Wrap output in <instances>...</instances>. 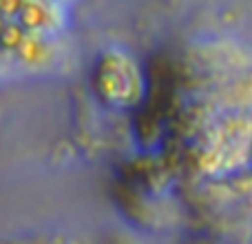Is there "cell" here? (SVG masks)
Segmentation results:
<instances>
[{
    "instance_id": "1",
    "label": "cell",
    "mask_w": 252,
    "mask_h": 244,
    "mask_svg": "<svg viewBox=\"0 0 252 244\" xmlns=\"http://www.w3.org/2000/svg\"><path fill=\"white\" fill-rule=\"evenodd\" d=\"M44 22H47V11H44L42 4L33 2V0H29V2L25 0V4L18 11V25L25 31H35L42 29Z\"/></svg>"
},
{
    "instance_id": "2",
    "label": "cell",
    "mask_w": 252,
    "mask_h": 244,
    "mask_svg": "<svg viewBox=\"0 0 252 244\" xmlns=\"http://www.w3.org/2000/svg\"><path fill=\"white\" fill-rule=\"evenodd\" d=\"M25 38H27V31L18 22H4V27L0 29V49L18 51L20 44L25 42Z\"/></svg>"
},
{
    "instance_id": "3",
    "label": "cell",
    "mask_w": 252,
    "mask_h": 244,
    "mask_svg": "<svg viewBox=\"0 0 252 244\" xmlns=\"http://www.w3.org/2000/svg\"><path fill=\"white\" fill-rule=\"evenodd\" d=\"M18 53H20V58L25 62H38L44 53V44L40 42L38 38H29V36H27L25 42H22L20 49H18Z\"/></svg>"
},
{
    "instance_id": "4",
    "label": "cell",
    "mask_w": 252,
    "mask_h": 244,
    "mask_svg": "<svg viewBox=\"0 0 252 244\" xmlns=\"http://www.w3.org/2000/svg\"><path fill=\"white\" fill-rule=\"evenodd\" d=\"M22 4H25V0H0V16H2L4 20L11 16H18Z\"/></svg>"
},
{
    "instance_id": "5",
    "label": "cell",
    "mask_w": 252,
    "mask_h": 244,
    "mask_svg": "<svg viewBox=\"0 0 252 244\" xmlns=\"http://www.w3.org/2000/svg\"><path fill=\"white\" fill-rule=\"evenodd\" d=\"M4 22H7V20H4L2 16H0V29H2V27H4Z\"/></svg>"
}]
</instances>
